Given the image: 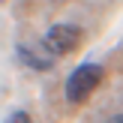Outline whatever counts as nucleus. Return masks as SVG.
<instances>
[{
    "instance_id": "nucleus-5",
    "label": "nucleus",
    "mask_w": 123,
    "mask_h": 123,
    "mask_svg": "<svg viewBox=\"0 0 123 123\" xmlns=\"http://www.w3.org/2000/svg\"><path fill=\"white\" fill-rule=\"evenodd\" d=\"M105 123H123V114H114V117H108Z\"/></svg>"
},
{
    "instance_id": "nucleus-4",
    "label": "nucleus",
    "mask_w": 123,
    "mask_h": 123,
    "mask_svg": "<svg viewBox=\"0 0 123 123\" xmlns=\"http://www.w3.org/2000/svg\"><path fill=\"white\" fill-rule=\"evenodd\" d=\"M6 123H33V120H30V114H24V111H15V114H12V117L6 120Z\"/></svg>"
},
{
    "instance_id": "nucleus-2",
    "label": "nucleus",
    "mask_w": 123,
    "mask_h": 123,
    "mask_svg": "<svg viewBox=\"0 0 123 123\" xmlns=\"http://www.w3.org/2000/svg\"><path fill=\"white\" fill-rule=\"evenodd\" d=\"M78 42H81V30H78L75 24H54V27H48L45 36H42V45H45L54 57H63V54L75 51Z\"/></svg>"
},
{
    "instance_id": "nucleus-1",
    "label": "nucleus",
    "mask_w": 123,
    "mask_h": 123,
    "mask_svg": "<svg viewBox=\"0 0 123 123\" xmlns=\"http://www.w3.org/2000/svg\"><path fill=\"white\" fill-rule=\"evenodd\" d=\"M102 75H105V69H102L99 63H81L78 69H72V75L66 78V87H63L66 102L81 105V102L102 84Z\"/></svg>"
},
{
    "instance_id": "nucleus-3",
    "label": "nucleus",
    "mask_w": 123,
    "mask_h": 123,
    "mask_svg": "<svg viewBox=\"0 0 123 123\" xmlns=\"http://www.w3.org/2000/svg\"><path fill=\"white\" fill-rule=\"evenodd\" d=\"M15 51H18V60L24 66H30V69H36V72H48L54 66V57L45 45H24V42H18Z\"/></svg>"
}]
</instances>
